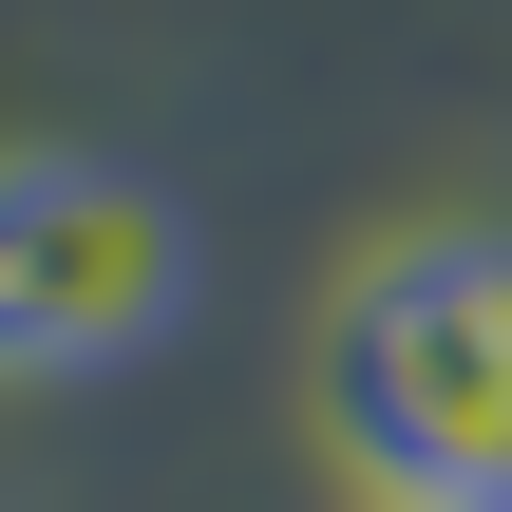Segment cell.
Wrapping results in <instances>:
<instances>
[{"mask_svg": "<svg viewBox=\"0 0 512 512\" xmlns=\"http://www.w3.org/2000/svg\"><path fill=\"white\" fill-rule=\"evenodd\" d=\"M323 418L380 512H512V228H399L323 304Z\"/></svg>", "mask_w": 512, "mask_h": 512, "instance_id": "obj_1", "label": "cell"}, {"mask_svg": "<svg viewBox=\"0 0 512 512\" xmlns=\"http://www.w3.org/2000/svg\"><path fill=\"white\" fill-rule=\"evenodd\" d=\"M190 323V209L133 152H0V380H114Z\"/></svg>", "mask_w": 512, "mask_h": 512, "instance_id": "obj_2", "label": "cell"}]
</instances>
